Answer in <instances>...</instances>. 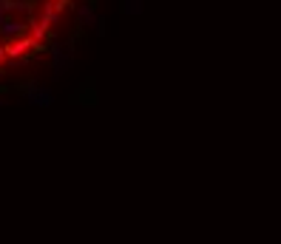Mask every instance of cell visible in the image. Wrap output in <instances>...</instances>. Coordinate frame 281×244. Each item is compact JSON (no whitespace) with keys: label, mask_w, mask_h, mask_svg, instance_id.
<instances>
[{"label":"cell","mask_w":281,"mask_h":244,"mask_svg":"<svg viewBox=\"0 0 281 244\" xmlns=\"http://www.w3.org/2000/svg\"><path fill=\"white\" fill-rule=\"evenodd\" d=\"M23 97L32 102L34 108H49L51 102H54V94H51V88H43V85H32Z\"/></svg>","instance_id":"obj_3"},{"label":"cell","mask_w":281,"mask_h":244,"mask_svg":"<svg viewBox=\"0 0 281 244\" xmlns=\"http://www.w3.org/2000/svg\"><path fill=\"white\" fill-rule=\"evenodd\" d=\"M74 9V0H0V23L23 20L37 43H57V23ZM9 63V60H6Z\"/></svg>","instance_id":"obj_1"},{"label":"cell","mask_w":281,"mask_h":244,"mask_svg":"<svg viewBox=\"0 0 281 244\" xmlns=\"http://www.w3.org/2000/svg\"><path fill=\"white\" fill-rule=\"evenodd\" d=\"M71 105H83V108H97L99 105V97L94 91V80H85L80 91H74V97L68 99Z\"/></svg>","instance_id":"obj_2"},{"label":"cell","mask_w":281,"mask_h":244,"mask_svg":"<svg viewBox=\"0 0 281 244\" xmlns=\"http://www.w3.org/2000/svg\"><path fill=\"white\" fill-rule=\"evenodd\" d=\"M49 54H51V60H54V80H60V77H63V71H66V65H68V60L63 57V49H60L57 43H51Z\"/></svg>","instance_id":"obj_4"},{"label":"cell","mask_w":281,"mask_h":244,"mask_svg":"<svg viewBox=\"0 0 281 244\" xmlns=\"http://www.w3.org/2000/svg\"><path fill=\"white\" fill-rule=\"evenodd\" d=\"M0 94H9V85H0Z\"/></svg>","instance_id":"obj_5"}]
</instances>
